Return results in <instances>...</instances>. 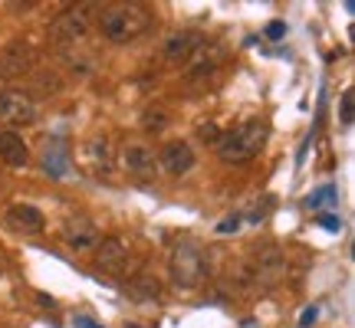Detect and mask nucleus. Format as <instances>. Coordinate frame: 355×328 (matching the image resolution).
<instances>
[{"instance_id": "nucleus-1", "label": "nucleus", "mask_w": 355, "mask_h": 328, "mask_svg": "<svg viewBox=\"0 0 355 328\" xmlns=\"http://www.w3.org/2000/svg\"><path fill=\"white\" fill-rule=\"evenodd\" d=\"M96 26L109 43L122 46V43H135L152 30V13L139 3H112L96 13Z\"/></svg>"}, {"instance_id": "nucleus-2", "label": "nucleus", "mask_w": 355, "mask_h": 328, "mask_svg": "<svg viewBox=\"0 0 355 328\" xmlns=\"http://www.w3.org/2000/svg\"><path fill=\"white\" fill-rule=\"evenodd\" d=\"M263 141H266V125L260 118H247V122H241V125H234L230 131L220 135L217 154H220V161L227 164H243L250 161L254 154H260Z\"/></svg>"}, {"instance_id": "nucleus-3", "label": "nucleus", "mask_w": 355, "mask_h": 328, "mask_svg": "<svg viewBox=\"0 0 355 328\" xmlns=\"http://www.w3.org/2000/svg\"><path fill=\"white\" fill-rule=\"evenodd\" d=\"M168 273L175 279V286L198 289L204 279H207V259H204L201 246L191 240H178L171 246V256H168Z\"/></svg>"}, {"instance_id": "nucleus-4", "label": "nucleus", "mask_w": 355, "mask_h": 328, "mask_svg": "<svg viewBox=\"0 0 355 328\" xmlns=\"http://www.w3.org/2000/svg\"><path fill=\"white\" fill-rule=\"evenodd\" d=\"M92 13L96 7L92 3H79V7H66L63 13H56L46 26V37L56 46H69V43H79V39L89 33L92 26Z\"/></svg>"}, {"instance_id": "nucleus-5", "label": "nucleus", "mask_w": 355, "mask_h": 328, "mask_svg": "<svg viewBox=\"0 0 355 328\" xmlns=\"http://www.w3.org/2000/svg\"><path fill=\"white\" fill-rule=\"evenodd\" d=\"M37 99L30 95V89H17V86H7L0 89V122H7L13 128H24V125H33L37 122Z\"/></svg>"}, {"instance_id": "nucleus-6", "label": "nucleus", "mask_w": 355, "mask_h": 328, "mask_svg": "<svg viewBox=\"0 0 355 328\" xmlns=\"http://www.w3.org/2000/svg\"><path fill=\"white\" fill-rule=\"evenodd\" d=\"M79 167L92 177H109L115 171V154H112V141L105 135H92L79 145Z\"/></svg>"}, {"instance_id": "nucleus-7", "label": "nucleus", "mask_w": 355, "mask_h": 328, "mask_svg": "<svg viewBox=\"0 0 355 328\" xmlns=\"http://www.w3.org/2000/svg\"><path fill=\"white\" fill-rule=\"evenodd\" d=\"M33 66H37V50L26 39H13L0 46V79H20L33 73Z\"/></svg>"}, {"instance_id": "nucleus-8", "label": "nucleus", "mask_w": 355, "mask_h": 328, "mask_svg": "<svg viewBox=\"0 0 355 328\" xmlns=\"http://www.w3.org/2000/svg\"><path fill=\"white\" fill-rule=\"evenodd\" d=\"M204 46H207V39H204L198 30H178V33H171V37L165 39L162 56H165V63H171V66H188Z\"/></svg>"}, {"instance_id": "nucleus-9", "label": "nucleus", "mask_w": 355, "mask_h": 328, "mask_svg": "<svg viewBox=\"0 0 355 328\" xmlns=\"http://www.w3.org/2000/svg\"><path fill=\"white\" fill-rule=\"evenodd\" d=\"M119 161H122L128 177H139V181H152L155 171H158V158L145 141H128L119 154Z\"/></svg>"}, {"instance_id": "nucleus-10", "label": "nucleus", "mask_w": 355, "mask_h": 328, "mask_svg": "<svg viewBox=\"0 0 355 328\" xmlns=\"http://www.w3.org/2000/svg\"><path fill=\"white\" fill-rule=\"evenodd\" d=\"M96 269L102 276H122L128 269V246L119 237H102L96 243Z\"/></svg>"}, {"instance_id": "nucleus-11", "label": "nucleus", "mask_w": 355, "mask_h": 328, "mask_svg": "<svg viewBox=\"0 0 355 328\" xmlns=\"http://www.w3.org/2000/svg\"><path fill=\"white\" fill-rule=\"evenodd\" d=\"M63 240L69 250L86 253V250H96V243L102 237H99V227L86 214H73V217H66V224H63Z\"/></svg>"}, {"instance_id": "nucleus-12", "label": "nucleus", "mask_w": 355, "mask_h": 328, "mask_svg": "<svg viewBox=\"0 0 355 328\" xmlns=\"http://www.w3.org/2000/svg\"><path fill=\"white\" fill-rule=\"evenodd\" d=\"M158 158V167L162 171H168L171 177H184L194 167V148H191L188 141H168V145H162V152L155 154Z\"/></svg>"}, {"instance_id": "nucleus-13", "label": "nucleus", "mask_w": 355, "mask_h": 328, "mask_svg": "<svg viewBox=\"0 0 355 328\" xmlns=\"http://www.w3.org/2000/svg\"><path fill=\"white\" fill-rule=\"evenodd\" d=\"M0 161L7 167H26L30 164V148H26L24 135H17L10 128L0 131Z\"/></svg>"}, {"instance_id": "nucleus-14", "label": "nucleus", "mask_w": 355, "mask_h": 328, "mask_svg": "<svg viewBox=\"0 0 355 328\" xmlns=\"http://www.w3.org/2000/svg\"><path fill=\"white\" fill-rule=\"evenodd\" d=\"M122 295H125L128 302H158L162 299V282L148 273H139V276H132L122 286Z\"/></svg>"}, {"instance_id": "nucleus-15", "label": "nucleus", "mask_w": 355, "mask_h": 328, "mask_svg": "<svg viewBox=\"0 0 355 328\" xmlns=\"http://www.w3.org/2000/svg\"><path fill=\"white\" fill-rule=\"evenodd\" d=\"M7 224L17 233H40L43 230V214L33 203H13V207H7Z\"/></svg>"}, {"instance_id": "nucleus-16", "label": "nucleus", "mask_w": 355, "mask_h": 328, "mask_svg": "<svg viewBox=\"0 0 355 328\" xmlns=\"http://www.w3.org/2000/svg\"><path fill=\"white\" fill-rule=\"evenodd\" d=\"M43 167H46V174H53V177L66 174V167H69V152H66L63 138H50L43 145Z\"/></svg>"}, {"instance_id": "nucleus-17", "label": "nucleus", "mask_w": 355, "mask_h": 328, "mask_svg": "<svg viewBox=\"0 0 355 328\" xmlns=\"http://www.w3.org/2000/svg\"><path fill=\"white\" fill-rule=\"evenodd\" d=\"M63 89V76L60 73H53V69H40V73H33V92H40V95H56ZM30 92V95H33Z\"/></svg>"}, {"instance_id": "nucleus-18", "label": "nucleus", "mask_w": 355, "mask_h": 328, "mask_svg": "<svg viewBox=\"0 0 355 328\" xmlns=\"http://www.w3.org/2000/svg\"><path fill=\"white\" fill-rule=\"evenodd\" d=\"M141 128H145V131H152V135L165 131V128H168V112H165V105H148V109L141 112Z\"/></svg>"}, {"instance_id": "nucleus-19", "label": "nucleus", "mask_w": 355, "mask_h": 328, "mask_svg": "<svg viewBox=\"0 0 355 328\" xmlns=\"http://www.w3.org/2000/svg\"><path fill=\"white\" fill-rule=\"evenodd\" d=\"M198 138H201L204 145H214V148H217V141H220V131H217L214 122H207V125L198 128Z\"/></svg>"}, {"instance_id": "nucleus-20", "label": "nucleus", "mask_w": 355, "mask_h": 328, "mask_svg": "<svg viewBox=\"0 0 355 328\" xmlns=\"http://www.w3.org/2000/svg\"><path fill=\"white\" fill-rule=\"evenodd\" d=\"M352 102H355V92L345 89L343 92V125H352Z\"/></svg>"}, {"instance_id": "nucleus-21", "label": "nucleus", "mask_w": 355, "mask_h": 328, "mask_svg": "<svg viewBox=\"0 0 355 328\" xmlns=\"http://www.w3.org/2000/svg\"><path fill=\"white\" fill-rule=\"evenodd\" d=\"M283 33H286V24H283V20H270V24H266V37L270 39H279Z\"/></svg>"}, {"instance_id": "nucleus-22", "label": "nucleus", "mask_w": 355, "mask_h": 328, "mask_svg": "<svg viewBox=\"0 0 355 328\" xmlns=\"http://www.w3.org/2000/svg\"><path fill=\"white\" fill-rule=\"evenodd\" d=\"M316 316H319V309H316V305H313V309H306L303 318H300V328H309L313 322H316Z\"/></svg>"}]
</instances>
